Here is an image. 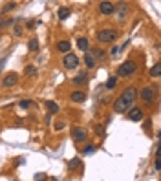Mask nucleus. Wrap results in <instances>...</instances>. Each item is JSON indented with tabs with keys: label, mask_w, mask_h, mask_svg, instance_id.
<instances>
[{
	"label": "nucleus",
	"mask_w": 161,
	"mask_h": 181,
	"mask_svg": "<svg viewBox=\"0 0 161 181\" xmlns=\"http://www.w3.org/2000/svg\"><path fill=\"white\" fill-rule=\"evenodd\" d=\"M62 64L66 70H75V68L79 66V57L75 53H66L64 59H62Z\"/></svg>",
	"instance_id": "39448f33"
},
{
	"label": "nucleus",
	"mask_w": 161,
	"mask_h": 181,
	"mask_svg": "<svg viewBox=\"0 0 161 181\" xmlns=\"http://www.w3.org/2000/svg\"><path fill=\"white\" fill-rule=\"evenodd\" d=\"M148 73H150V77H159V75H161V64H159V62L154 64V66L150 68V72H148Z\"/></svg>",
	"instance_id": "2eb2a0df"
},
{
	"label": "nucleus",
	"mask_w": 161,
	"mask_h": 181,
	"mask_svg": "<svg viewBox=\"0 0 161 181\" xmlns=\"http://www.w3.org/2000/svg\"><path fill=\"white\" fill-rule=\"evenodd\" d=\"M116 84H117V77H110L106 81V90H113V88H116Z\"/></svg>",
	"instance_id": "412c9836"
},
{
	"label": "nucleus",
	"mask_w": 161,
	"mask_h": 181,
	"mask_svg": "<svg viewBox=\"0 0 161 181\" xmlns=\"http://www.w3.org/2000/svg\"><path fill=\"white\" fill-rule=\"evenodd\" d=\"M77 46H79V50H82V51H88V46H90V42H88V38L81 37V38L77 40Z\"/></svg>",
	"instance_id": "4468645a"
},
{
	"label": "nucleus",
	"mask_w": 161,
	"mask_h": 181,
	"mask_svg": "<svg viewBox=\"0 0 161 181\" xmlns=\"http://www.w3.org/2000/svg\"><path fill=\"white\" fill-rule=\"evenodd\" d=\"M70 97H72V101H73V103H82V101L86 99V94H84V92H81V90H77V92H72V95H70Z\"/></svg>",
	"instance_id": "9b49d317"
},
{
	"label": "nucleus",
	"mask_w": 161,
	"mask_h": 181,
	"mask_svg": "<svg viewBox=\"0 0 161 181\" xmlns=\"http://www.w3.org/2000/svg\"><path fill=\"white\" fill-rule=\"evenodd\" d=\"M0 28H4V20L2 18H0Z\"/></svg>",
	"instance_id": "72a5a7b5"
},
{
	"label": "nucleus",
	"mask_w": 161,
	"mask_h": 181,
	"mask_svg": "<svg viewBox=\"0 0 161 181\" xmlns=\"http://www.w3.org/2000/svg\"><path fill=\"white\" fill-rule=\"evenodd\" d=\"M24 73H26L28 77H29V75H37V68L29 64V66H26V70H24Z\"/></svg>",
	"instance_id": "4be33fe9"
},
{
	"label": "nucleus",
	"mask_w": 161,
	"mask_h": 181,
	"mask_svg": "<svg viewBox=\"0 0 161 181\" xmlns=\"http://www.w3.org/2000/svg\"><path fill=\"white\" fill-rule=\"evenodd\" d=\"M137 99V88L135 86H128L123 90V94L119 95V99L113 103V112L116 114H126V112L134 106Z\"/></svg>",
	"instance_id": "f257e3e1"
},
{
	"label": "nucleus",
	"mask_w": 161,
	"mask_h": 181,
	"mask_svg": "<svg viewBox=\"0 0 161 181\" xmlns=\"http://www.w3.org/2000/svg\"><path fill=\"white\" fill-rule=\"evenodd\" d=\"M77 167H81V161L77 159V157H73V159L68 161V168H70V170H75Z\"/></svg>",
	"instance_id": "a211bd4d"
},
{
	"label": "nucleus",
	"mask_w": 161,
	"mask_h": 181,
	"mask_svg": "<svg viewBox=\"0 0 161 181\" xmlns=\"http://www.w3.org/2000/svg\"><path fill=\"white\" fill-rule=\"evenodd\" d=\"M46 108H48L50 114H57V112L60 110V108H59V104H57L55 101H46Z\"/></svg>",
	"instance_id": "f8f14e48"
},
{
	"label": "nucleus",
	"mask_w": 161,
	"mask_h": 181,
	"mask_svg": "<svg viewBox=\"0 0 161 181\" xmlns=\"http://www.w3.org/2000/svg\"><path fill=\"white\" fill-rule=\"evenodd\" d=\"M70 13H72V11H70V8H60L57 15H59V18H60V20H66L68 17H70Z\"/></svg>",
	"instance_id": "dca6fc26"
},
{
	"label": "nucleus",
	"mask_w": 161,
	"mask_h": 181,
	"mask_svg": "<svg viewBox=\"0 0 161 181\" xmlns=\"http://www.w3.org/2000/svg\"><path fill=\"white\" fill-rule=\"evenodd\" d=\"M137 70V64H135V60H132V59H128V60H125L119 68H117V77H130L134 72Z\"/></svg>",
	"instance_id": "f03ea898"
},
{
	"label": "nucleus",
	"mask_w": 161,
	"mask_h": 181,
	"mask_svg": "<svg viewBox=\"0 0 161 181\" xmlns=\"http://www.w3.org/2000/svg\"><path fill=\"white\" fill-rule=\"evenodd\" d=\"M99 11L103 15H112L113 11H116V6H113L112 2H101L99 4Z\"/></svg>",
	"instance_id": "1a4fd4ad"
},
{
	"label": "nucleus",
	"mask_w": 161,
	"mask_h": 181,
	"mask_svg": "<svg viewBox=\"0 0 161 181\" xmlns=\"http://www.w3.org/2000/svg\"><path fill=\"white\" fill-rule=\"evenodd\" d=\"M84 64H86L88 68H94V66H95V59L91 57V53H86V55H84Z\"/></svg>",
	"instance_id": "f3484780"
},
{
	"label": "nucleus",
	"mask_w": 161,
	"mask_h": 181,
	"mask_svg": "<svg viewBox=\"0 0 161 181\" xmlns=\"http://www.w3.org/2000/svg\"><path fill=\"white\" fill-rule=\"evenodd\" d=\"M95 132H97L99 135H104V128H103V124H95Z\"/></svg>",
	"instance_id": "a878e982"
},
{
	"label": "nucleus",
	"mask_w": 161,
	"mask_h": 181,
	"mask_svg": "<svg viewBox=\"0 0 161 181\" xmlns=\"http://www.w3.org/2000/svg\"><path fill=\"white\" fill-rule=\"evenodd\" d=\"M64 126H66V124H64L62 121H57V123H55V130H62Z\"/></svg>",
	"instance_id": "cd10ccee"
},
{
	"label": "nucleus",
	"mask_w": 161,
	"mask_h": 181,
	"mask_svg": "<svg viewBox=\"0 0 161 181\" xmlns=\"http://www.w3.org/2000/svg\"><path fill=\"white\" fill-rule=\"evenodd\" d=\"M116 38H117V31L112 29V28H104V29H101L97 33V40L103 42V44H110V42H113Z\"/></svg>",
	"instance_id": "7ed1b4c3"
},
{
	"label": "nucleus",
	"mask_w": 161,
	"mask_h": 181,
	"mask_svg": "<svg viewBox=\"0 0 161 181\" xmlns=\"http://www.w3.org/2000/svg\"><path fill=\"white\" fill-rule=\"evenodd\" d=\"M91 57H94V59H103L104 57V51L101 48H94V50H91Z\"/></svg>",
	"instance_id": "6ab92c4d"
},
{
	"label": "nucleus",
	"mask_w": 161,
	"mask_h": 181,
	"mask_svg": "<svg viewBox=\"0 0 161 181\" xmlns=\"http://www.w3.org/2000/svg\"><path fill=\"white\" fill-rule=\"evenodd\" d=\"M28 48H29V51H39V40L37 38H31L29 44H28Z\"/></svg>",
	"instance_id": "aec40b11"
},
{
	"label": "nucleus",
	"mask_w": 161,
	"mask_h": 181,
	"mask_svg": "<svg viewBox=\"0 0 161 181\" xmlns=\"http://www.w3.org/2000/svg\"><path fill=\"white\" fill-rule=\"evenodd\" d=\"M18 82V75L17 73H8L4 79H2V86H6V88H11V86H15Z\"/></svg>",
	"instance_id": "6e6552de"
},
{
	"label": "nucleus",
	"mask_w": 161,
	"mask_h": 181,
	"mask_svg": "<svg viewBox=\"0 0 161 181\" xmlns=\"http://www.w3.org/2000/svg\"><path fill=\"white\" fill-rule=\"evenodd\" d=\"M15 35H17V37H20V35H22V28L15 26Z\"/></svg>",
	"instance_id": "7c9ffc66"
},
{
	"label": "nucleus",
	"mask_w": 161,
	"mask_h": 181,
	"mask_svg": "<svg viewBox=\"0 0 161 181\" xmlns=\"http://www.w3.org/2000/svg\"><path fill=\"white\" fill-rule=\"evenodd\" d=\"M72 137H73L75 143H84V141L88 139V132H86L84 128H81V126H75V128L72 130Z\"/></svg>",
	"instance_id": "423d86ee"
},
{
	"label": "nucleus",
	"mask_w": 161,
	"mask_h": 181,
	"mask_svg": "<svg viewBox=\"0 0 161 181\" xmlns=\"http://www.w3.org/2000/svg\"><path fill=\"white\" fill-rule=\"evenodd\" d=\"M29 106H33V101H28V99H24V101H20V108H29Z\"/></svg>",
	"instance_id": "b1692460"
},
{
	"label": "nucleus",
	"mask_w": 161,
	"mask_h": 181,
	"mask_svg": "<svg viewBox=\"0 0 161 181\" xmlns=\"http://www.w3.org/2000/svg\"><path fill=\"white\" fill-rule=\"evenodd\" d=\"M46 179V174H37L35 176V181H44Z\"/></svg>",
	"instance_id": "c85d7f7f"
},
{
	"label": "nucleus",
	"mask_w": 161,
	"mask_h": 181,
	"mask_svg": "<svg viewBox=\"0 0 161 181\" xmlns=\"http://www.w3.org/2000/svg\"><path fill=\"white\" fill-rule=\"evenodd\" d=\"M94 152H95V146H94V145H88V146H84V150H82V154H86V155L94 154Z\"/></svg>",
	"instance_id": "5701e85b"
},
{
	"label": "nucleus",
	"mask_w": 161,
	"mask_h": 181,
	"mask_svg": "<svg viewBox=\"0 0 161 181\" xmlns=\"http://www.w3.org/2000/svg\"><path fill=\"white\" fill-rule=\"evenodd\" d=\"M86 81H88V75H86L84 72H82V73H79L77 77H73V79H72V82H73V84H84Z\"/></svg>",
	"instance_id": "ddd939ff"
},
{
	"label": "nucleus",
	"mask_w": 161,
	"mask_h": 181,
	"mask_svg": "<svg viewBox=\"0 0 161 181\" xmlns=\"http://www.w3.org/2000/svg\"><path fill=\"white\" fill-rule=\"evenodd\" d=\"M154 168H156V170H161V159H159V157H156V163H154Z\"/></svg>",
	"instance_id": "bb28decb"
},
{
	"label": "nucleus",
	"mask_w": 161,
	"mask_h": 181,
	"mask_svg": "<svg viewBox=\"0 0 161 181\" xmlns=\"http://www.w3.org/2000/svg\"><path fill=\"white\" fill-rule=\"evenodd\" d=\"M26 26H28L29 29H33V28H35V22H31V20H29V22H28V24H26Z\"/></svg>",
	"instance_id": "2f4dec72"
},
{
	"label": "nucleus",
	"mask_w": 161,
	"mask_h": 181,
	"mask_svg": "<svg viewBox=\"0 0 161 181\" xmlns=\"http://www.w3.org/2000/svg\"><path fill=\"white\" fill-rule=\"evenodd\" d=\"M57 50H59V51H62L64 55H66V53H70V50H72L70 40H60V42L57 44Z\"/></svg>",
	"instance_id": "9d476101"
},
{
	"label": "nucleus",
	"mask_w": 161,
	"mask_h": 181,
	"mask_svg": "<svg viewBox=\"0 0 161 181\" xmlns=\"http://www.w3.org/2000/svg\"><path fill=\"white\" fill-rule=\"evenodd\" d=\"M137 97H141L143 103H152L156 99V90L152 86H145L141 92H137Z\"/></svg>",
	"instance_id": "20e7f679"
},
{
	"label": "nucleus",
	"mask_w": 161,
	"mask_h": 181,
	"mask_svg": "<svg viewBox=\"0 0 161 181\" xmlns=\"http://www.w3.org/2000/svg\"><path fill=\"white\" fill-rule=\"evenodd\" d=\"M4 64H6V59H2V60H0V72H2V68H4Z\"/></svg>",
	"instance_id": "473e14b6"
},
{
	"label": "nucleus",
	"mask_w": 161,
	"mask_h": 181,
	"mask_svg": "<svg viewBox=\"0 0 161 181\" xmlns=\"http://www.w3.org/2000/svg\"><path fill=\"white\" fill-rule=\"evenodd\" d=\"M119 51H121V50H119V48H117V46H113V48H112V50H110V53H112V55H117V53H119Z\"/></svg>",
	"instance_id": "c756f323"
},
{
	"label": "nucleus",
	"mask_w": 161,
	"mask_h": 181,
	"mask_svg": "<svg viewBox=\"0 0 161 181\" xmlns=\"http://www.w3.org/2000/svg\"><path fill=\"white\" fill-rule=\"evenodd\" d=\"M126 115H128L130 121H141V119H143V110H141V108L132 106V108L126 112Z\"/></svg>",
	"instance_id": "0eeeda50"
},
{
	"label": "nucleus",
	"mask_w": 161,
	"mask_h": 181,
	"mask_svg": "<svg viewBox=\"0 0 161 181\" xmlns=\"http://www.w3.org/2000/svg\"><path fill=\"white\" fill-rule=\"evenodd\" d=\"M13 8H17V4H15V2H9V4H6V6H4V9H2V13H8V11H11Z\"/></svg>",
	"instance_id": "393cba45"
}]
</instances>
